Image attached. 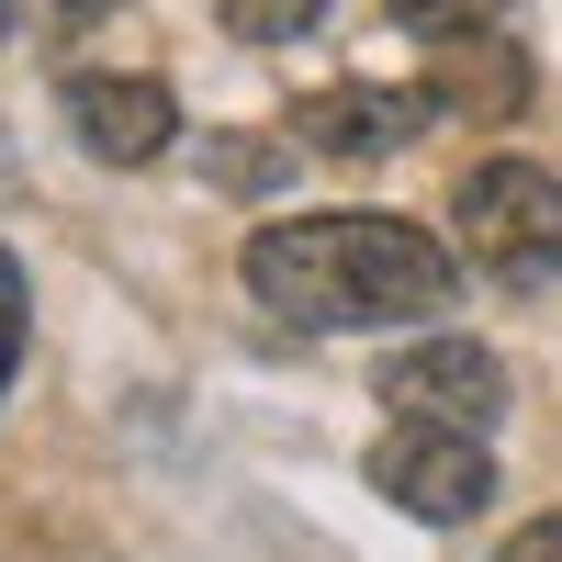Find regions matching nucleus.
<instances>
[{"instance_id": "f257e3e1", "label": "nucleus", "mask_w": 562, "mask_h": 562, "mask_svg": "<svg viewBox=\"0 0 562 562\" xmlns=\"http://www.w3.org/2000/svg\"><path fill=\"white\" fill-rule=\"evenodd\" d=\"M248 293L281 326H416L450 304V248L428 225H394V214H293V225H259L248 237Z\"/></svg>"}, {"instance_id": "f03ea898", "label": "nucleus", "mask_w": 562, "mask_h": 562, "mask_svg": "<svg viewBox=\"0 0 562 562\" xmlns=\"http://www.w3.org/2000/svg\"><path fill=\"white\" fill-rule=\"evenodd\" d=\"M450 248L484 281H506V293H540L562 270V180L540 158H484L450 192Z\"/></svg>"}, {"instance_id": "7ed1b4c3", "label": "nucleus", "mask_w": 562, "mask_h": 562, "mask_svg": "<svg viewBox=\"0 0 562 562\" xmlns=\"http://www.w3.org/2000/svg\"><path fill=\"white\" fill-rule=\"evenodd\" d=\"M383 405L405 416V428H461V439H484L495 416H506V371L484 338H416L383 360Z\"/></svg>"}, {"instance_id": "20e7f679", "label": "nucleus", "mask_w": 562, "mask_h": 562, "mask_svg": "<svg viewBox=\"0 0 562 562\" xmlns=\"http://www.w3.org/2000/svg\"><path fill=\"white\" fill-rule=\"evenodd\" d=\"M371 484H383L405 518H428V529H461V518H484V495H495V461L484 439H461V428H383V450H371Z\"/></svg>"}, {"instance_id": "39448f33", "label": "nucleus", "mask_w": 562, "mask_h": 562, "mask_svg": "<svg viewBox=\"0 0 562 562\" xmlns=\"http://www.w3.org/2000/svg\"><path fill=\"white\" fill-rule=\"evenodd\" d=\"M428 124H439L428 90L338 79V90H315V102H293V147H315V158H394V147H416Z\"/></svg>"}, {"instance_id": "423d86ee", "label": "nucleus", "mask_w": 562, "mask_h": 562, "mask_svg": "<svg viewBox=\"0 0 562 562\" xmlns=\"http://www.w3.org/2000/svg\"><path fill=\"white\" fill-rule=\"evenodd\" d=\"M68 135H79L102 169H147L169 135H180V102H169V79L90 68V79H68Z\"/></svg>"}, {"instance_id": "0eeeda50", "label": "nucleus", "mask_w": 562, "mask_h": 562, "mask_svg": "<svg viewBox=\"0 0 562 562\" xmlns=\"http://www.w3.org/2000/svg\"><path fill=\"white\" fill-rule=\"evenodd\" d=\"M416 90H428L439 113L506 124V113L529 102V57H518V45H506L495 23H484V34H439V45H428V79H416Z\"/></svg>"}, {"instance_id": "6e6552de", "label": "nucleus", "mask_w": 562, "mask_h": 562, "mask_svg": "<svg viewBox=\"0 0 562 562\" xmlns=\"http://www.w3.org/2000/svg\"><path fill=\"white\" fill-rule=\"evenodd\" d=\"M203 169L225 180V192H281V180H293V147H270V135H214Z\"/></svg>"}, {"instance_id": "1a4fd4ad", "label": "nucleus", "mask_w": 562, "mask_h": 562, "mask_svg": "<svg viewBox=\"0 0 562 562\" xmlns=\"http://www.w3.org/2000/svg\"><path fill=\"white\" fill-rule=\"evenodd\" d=\"M383 12H394L405 34H428V45H439V34H484L506 0H383Z\"/></svg>"}, {"instance_id": "9d476101", "label": "nucleus", "mask_w": 562, "mask_h": 562, "mask_svg": "<svg viewBox=\"0 0 562 562\" xmlns=\"http://www.w3.org/2000/svg\"><path fill=\"white\" fill-rule=\"evenodd\" d=\"M237 34H259V45H293L304 23H326V0H214Z\"/></svg>"}, {"instance_id": "9b49d317", "label": "nucleus", "mask_w": 562, "mask_h": 562, "mask_svg": "<svg viewBox=\"0 0 562 562\" xmlns=\"http://www.w3.org/2000/svg\"><path fill=\"white\" fill-rule=\"evenodd\" d=\"M12 360H23V270L0 248V383H12Z\"/></svg>"}, {"instance_id": "f8f14e48", "label": "nucleus", "mask_w": 562, "mask_h": 562, "mask_svg": "<svg viewBox=\"0 0 562 562\" xmlns=\"http://www.w3.org/2000/svg\"><path fill=\"white\" fill-rule=\"evenodd\" d=\"M495 562H562V506H551V518H529V529H518V540H506Z\"/></svg>"}, {"instance_id": "ddd939ff", "label": "nucleus", "mask_w": 562, "mask_h": 562, "mask_svg": "<svg viewBox=\"0 0 562 562\" xmlns=\"http://www.w3.org/2000/svg\"><path fill=\"white\" fill-rule=\"evenodd\" d=\"M0 23H12V0H0Z\"/></svg>"}]
</instances>
